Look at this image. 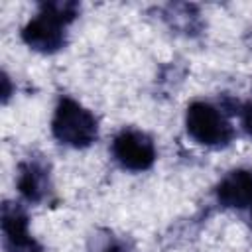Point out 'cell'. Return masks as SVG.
<instances>
[{"label": "cell", "instance_id": "4", "mask_svg": "<svg viewBox=\"0 0 252 252\" xmlns=\"http://www.w3.org/2000/svg\"><path fill=\"white\" fill-rule=\"evenodd\" d=\"M112 152L118 163L132 171L148 169L156 159L154 142L140 130H122L114 138Z\"/></svg>", "mask_w": 252, "mask_h": 252}, {"label": "cell", "instance_id": "6", "mask_svg": "<svg viewBox=\"0 0 252 252\" xmlns=\"http://www.w3.org/2000/svg\"><path fill=\"white\" fill-rule=\"evenodd\" d=\"M217 199L224 207L244 209L252 205V173L246 169L230 171L217 187Z\"/></svg>", "mask_w": 252, "mask_h": 252}, {"label": "cell", "instance_id": "3", "mask_svg": "<svg viewBox=\"0 0 252 252\" xmlns=\"http://www.w3.org/2000/svg\"><path fill=\"white\" fill-rule=\"evenodd\" d=\"M185 124L189 136L205 146H222L232 138V126L213 104L207 102H193L187 108Z\"/></svg>", "mask_w": 252, "mask_h": 252}, {"label": "cell", "instance_id": "1", "mask_svg": "<svg viewBox=\"0 0 252 252\" xmlns=\"http://www.w3.org/2000/svg\"><path fill=\"white\" fill-rule=\"evenodd\" d=\"M77 14V4L73 2H49L41 4L39 14L24 28L22 37L24 41L43 53L57 51L63 41V26L69 24Z\"/></svg>", "mask_w": 252, "mask_h": 252}, {"label": "cell", "instance_id": "8", "mask_svg": "<svg viewBox=\"0 0 252 252\" xmlns=\"http://www.w3.org/2000/svg\"><path fill=\"white\" fill-rule=\"evenodd\" d=\"M96 252H126V250H124V246L118 240H114V238L108 236L104 242L96 244Z\"/></svg>", "mask_w": 252, "mask_h": 252}, {"label": "cell", "instance_id": "9", "mask_svg": "<svg viewBox=\"0 0 252 252\" xmlns=\"http://www.w3.org/2000/svg\"><path fill=\"white\" fill-rule=\"evenodd\" d=\"M242 124L246 128V132L252 136V102H248L244 106V112H242Z\"/></svg>", "mask_w": 252, "mask_h": 252}, {"label": "cell", "instance_id": "7", "mask_svg": "<svg viewBox=\"0 0 252 252\" xmlns=\"http://www.w3.org/2000/svg\"><path fill=\"white\" fill-rule=\"evenodd\" d=\"M47 171L35 161H28L20 167L18 189L28 201H39L47 193Z\"/></svg>", "mask_w": 252, "mask_h": 252}, {"label": "cell", "instance_id": "5", "mask_svg": "<svg viewBox=\"0 0 252 252\" xmlns=\"http://www.w3.org/2000/svg\"><path fill=\"white\" fill-rule=\"evenodd\" d=\"M2 232L6 252H41V246L28 232L26 213L12 203H6L2 209Z\"/></svg>", "mask_w": 252, "mask_h": 252}, {"label": "cell", "instance_id": "2", "mask_svg": "<svg viewBox=\"0 0 252 252\" xmlns=\"http://www.w3.org/2000/svg\"><path fill=\"white\" fill-rule=\"evenodd\" d=\"M53 134L61 144L71 148H87L94 142L98 126L94 116L73 98H61L53 116Z\"/></svg>", "mask_w": 252, "mask_h": 252}]
</instances>
